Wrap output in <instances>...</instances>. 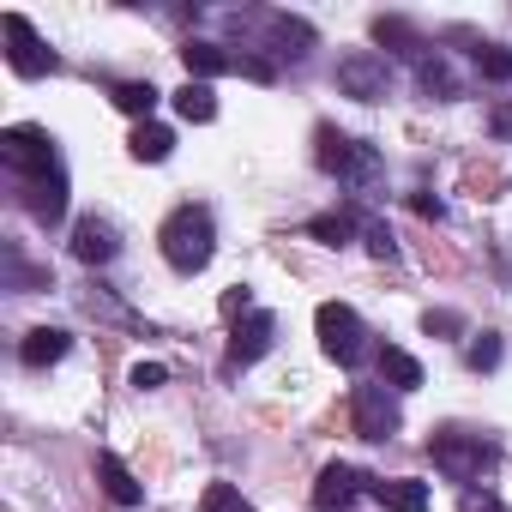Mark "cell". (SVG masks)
<instances>
[{"label":"cell","mask_w":512,"mask_h":512,"mask_svg":"<svg viewBox=\"0 0 512 512\" xmlns=\"http://www.w3.org/2000/svg\"><path fill=\"white\" fill-rule=\"evenodd\" d=\"M163 260L181 272V278H193V272H205L211 266V253H217V229H211V211L205 205H181V211H169V223H163Z\"/></svg>","instance_id":"cell-1"},{"label":"cell","mask_w":512,"mask_h":512,"mask_svg":"<svg viewBox=\"0 0 512 512\" xmlns=\"http://www.w3.org/2000/svg\"><path fill=\"white\" fill-rule=\"evenodd\" d=\"M314 332H320V350H326L338 368H356V362L368 356V326H362V314L344 308V302H320Z\"/></svg>","instance_id":"cell-2"},{"label":"cell","mask_w":512,"mask_h":512,"mask_svg":"<svg viewBox=\"0 0 512 512\" xmlns=\"http://www.w3.org/2000/svg\"><path fill=\"white\" fill-rule=\"evenodd\" d=\"M314 157H320V169L326 175H338V181H350V187H368L374 181V151L362 145V139H350V133H338V127H320L314 133Z\"/></svg>","instance_id":"cell-3"},{"label":"cell","mask_w":512,"mask_h":512,"mask_svg":"<svg viewBox=\"0 0 512 512\" xmlns=\"http://www.w3.org/2000/svg\"><path fill=\"white\" fill-rule=\"evenodd\" d=\"M434 464L452 482H476V476L494 470V440H482V434H434Z\"/></svg>","instance_id":"cell-4"},{"label":"cell","mask_w":512,"mask_h":512,"mask_svg":"<svg viewBox=\"0 0 512 512\" xmlns=\"http://www.w3.org/2000/svg\"><path fill=\"white\" fill-rule=\"evenodd\" d=\"M0 37H7V61H13L19 79H43V73H55V49L31 31L25 13H0Z\"/></svg>","instance_id":"cell-5"},{"label":"cell","mask_w":512,"mask_h":512,"mask_svg":"<svg viewBox=\"0 0 512 512\" xmlns=\"http://www.w3.org/2000/svg\"><path fill=\"white\" fill-rule=\"evenodd\" d=\"M0 157H7L25 181L61 169V151H55V139H49L43 127H7V133H0Z\"/></svg>","instance_id":"cell-6"},{"label":"cell","mask_w":512,"mask_h":512,"mask_svg":"<svg viewBox=\"0 0 512 512\" xmlns=\"http://www.w3.org/2000/svg\"><path fill=\"white\" fill-rule=\"evenodd\" d=\"M350 416H356V434H362V440H392V434L404 428V416H398V398H392L386 386H356V404H350Z\"/></svg>","instance_id":"cell-7"},{"label":"cell","mask_w":512,"mask_h":512,"mask_svg":"<svg viewBox=\"0 0 512 512\" xmlns=\"http://www.w3.org/2000/svg\"><path fill=\"white\" fill-rule=\"evenodd\" d=\"M386 85H392L386 55H350V61H338V91H344V97H356V103H380Z\"/></svg>","instance_id":"cell-8"},{"label":"cell","mask_w":512,"mask_h":512,"mask_svg":"<svg viewBox=\"0 0 512 512\" xmlns=\"http://www.w3.org/2000/svg\"><path fill=\"white\" fill-rule=\"evenodd\" d=\"M272 338H278V320H272L266 308H253V314L229 332V368H253V362L272 350Z\"/></svg>","instance_id":"cell-9"},{"label":"cell","mask_w":512,"mask_h":512,"mask_svg":"<svg viewBox=\"0 0 512 512\" xmlns=\"http://www.w3.org/2000/svg\"><path fill=\"white\" fill-rule=\"evenodd\" d=\"M362 494H368V476L350 470V464H326L320 482H314V506H320V512H350Z\"/></svg>","instance_id":"cell-10"},{"label":"cell","mask_w":512,"mask_h":512,"mask_svg":"<svg viewBox=\"0 0 512 512\" xmlns=\"http://www.w3.org/2000/svg\"><path fill=\"white\" fill-rule=\"evenodd\" d=\"M73 253H79L85 266H109L115 253H121L115 223H103V217H79V223H73Z\"/></svg>","instance_id":"cell-11"},{"label":"cell","mask_w":512,"mask_h":512,"mask_svg":"<svg viewBox=\"0 0 512 512\" xmlns=\"http://www.w3.org/2000/svg\"><path fill=\"white\" fill-rule=\"evenodd\" d=\"M368 494L386 512H428V482H416V476H368Z\"/></svg>","instance_id":"cell-12"},{"label":"cell","mask_w":512,"mask_h":512,"mask_svg":"<svg viewBox=\"0 0 512 512\" xmlns=\"http://www.w3.org/2000/svg\"><path fill=\"white\" fill-rule=\"evenodd\" d=\"M25 205H31V217H37V223H61V217H67V175L55 169V175L25 181Z\"/></svg>","instance_id":"cell-13"},{"label":"cell","mask_w":512,"mask_h":512,"mask_svg":"<svg viewBox=\"0 0 512 512\" xmlns=\"http://www.w3.org/2000/svg\"><path fill=\"white\" fill-rule=\"evenodd\" d=\"M97 482H103V494H109L115 506H139V500H145V488L133 482V470H127L115 452H97Z\"/></svg>","instance_id":"cell-14"},{"label":"cell","mask_w":512,"mask_h":512,"mask_svg":"<svg viewBox=\"0 0 512 512\" xmlns=\"http://www.w3.org/2000/svg\"><path fill=\"white\" fill-rule=\"evenodd\" d=\"M67 350H73V338H67L61 326H37V332H25V344H19L25 368H49V362H61Z\"/></svg>","instance_id":"cell-15"},{"label":"cell","mask_w":512,"mask_h":512,"mask_svg":"<svg viewBox=\"0 0 512 512\" xmlns=\"http://www.w3.org/2000/svg\"><path fill=\"white\" fill-rule=\"evenodd\" d=\"M181 61H187V79H199V85L235 67V55H229V49H217V43H187V49H181Z\"/></svg>","instance_id":"cell-16"},{"label":"cell","mask_w":512,"mask_h":512,"mask_svg":"<svg viewBox=\"0 0 512 512\" xmlns=\"http://www.w3.org/2000/svg\"><path fill=\"white\" fill-rule=\"evenodd\" d=\"M175 115H181V121H193V127L217 121V91H211V85H199V79H187V85L175 91Z\"/></svg>","instance_id":"cell-17"},{"label":"cell","mask_w":512,"mask_h":512,"mask_svg":"<svg viewBox=\"0 0 512 512\" xmlns=\"http://www.w3.org/2000/svg\"><path fill=\"white\" fill-rule=\"evenodd\" d=\"M127 151H133L139 163H163V157L175 151V133H169V127H157V121H139V127H133V139H127Z\"/></svg>","instance_id":"cell-18"},{"label":"cell","mask_w":512,"mask_h":512,"mask_svg":"<svg viewBox=\"0 0 512 512\" xmlns=\"http://www.w3.org/2000/svg\"><path fill=\"white\" fill-rule=\"evenodd\" d=\"M380 380H386V386H398V392H410V386H422V362H416L410 350L386 344V350H380Z\"/></svg>","instance_id":"cell-19"},{"label":"cell","mask_w":512,"mask_h":512,"mask_svg":"<svg viewBox=\"0 0 512 512\" xmlns=\"http://www.w3.org/2000/svg\"><path fill=\"white\" fill-rule=\"evenodd\" d=\"M109 97H115V109H127V115L151 121V109H157V97H163V91H157L151 79H127V85H115Z\"/></svg>","instance_id":"cell-20"},{"label":"cell","mask_w":512,"mask_h":512,"mask_svg":"<svg viewBox=\"0 0 512 512\" xmlns=\"http://www.w3.org/2000/svg\"><path fill=\"white\" fill-rule=\"evenodd\" d=\"M416 79H422V91H434L440 103L458 97V79H452V67H446L440 55H422V61H416Z\"/></svg>","instance_id":"cell-21"},{"label":"cell","mask_w":512,"mask_h":512,"mask_svg":"<svg viewBox=\"0 0 512 512\" xmlns=\"http://www.w3.org/2000/svg\"><path fill=\"white\" fill-rule=\"evenodd\" d=\"M470 55H476V73H482V79L512 85V49H506V43H482V49H470Z\"/></svg>","instance_id":"cell-22"},{"label":"cell","mask_w":512,"mask_h":512,"mask_svg":"<svg viewBox=\"0 0 512 512\" xmlns=\"http://www.w3.org/2000/svg\"><path fill=\"white\" fill-rule=\"evenodd\" d=\"M464 362H470L476 374H488V368H500V338H494V332H482V338H470V350H464Z\"/></svg>","instance_id":"cell-23"},{"label":"cell","mask_w":512,"mask_h":512,"mask_svg":"<svg viewBox=\"0 0 512 512\" xmlns=\"http://www.w3.org/2000/svg\"><path fill=\"white\" fill-rule=\"evenodd\" d=\"M205 512H253V506H247L229 482H211V488H205Z\"/></svg>","instance_id":"cell-24"},{"label":"cell","mask_w":512,"mask_h":512,"mask_svg":"<svg viewBox=\"0 0 512 512\" xmlns=\"http://www.w3.org/2000/svg\"><path fill=\"white\" fill-rule=\"evenodd\" d=\"M308 229H314L320 241H332V247H344V241H350V229H356V217H314Z\"/></svg>","instance_id":"cell-25"},{"label":"cell","mask_w":512,"mask_h":512,"mask_svg":"<svg viewBox=\"0 0 512 512\" xmlns=\"http://www.w3.org/2000/svg\"><path fill=\"white\" fill-rule=\"evenodd\" d=\"M163 380H169V368H163V362H133V374H127V386H133V392H157Z\"/></svg>","instance_id":"cell-26"},{"label":"cell","mask_w":512,"mask_h":512,"mask_svg":"<svg viewBox=\"0 0 512 512\" xmlns=\"http://www.w3.org/2000/svg\"><path fill=\"white\" fill-rule=\"evenodd\" d=\"M362 235H368V253H380V260H392V253H398V241H392L386 223H362Z\"/></svg>","instance_id":"cell-27"},{"label":"cell","mask_w":512,"mask_h":512,"mask_svg":"<svg viewBox=\"0 0 512 512\" xmlns=\"http://www.w3.org/2000/svg\"><path fill=\"white\" fill-rule=\"evenodd\" d=\"M422 332H428V338H434V332H446V338H452V332H464V320H458L452 308H440V314H428V320H422Z\"/></svg>","instance_id":"cell-28"},{"label":"cell","mask_w":512,"mask_h":512,"mask_svg":"<svg viewBox=\"0 0 512 512\" xmlns=\"http://www.w3.org/2000/svg\"><path fill=\"white\" fill-rule=\"evenodd\" d=\"M223 314H229V320H241V314H253V296H247V290L235 284V290L223 296Z\"/></svg>","instance_id":"cell-29"},{"label":"cell","mask_w":512,"mask_h":512,"mask_svg":"<svg viewBox=\"0 0 512 512\" xmlns=\"http://www.w3.org/2000/svg\"><path fill=\"white\" fill-rule=\"evenodd\" d=\"M458 512H506V506H500L494 494H476V488H470V494L458 500Z\"/></svg>","instance_id":"cell-30"}]
</instances>
